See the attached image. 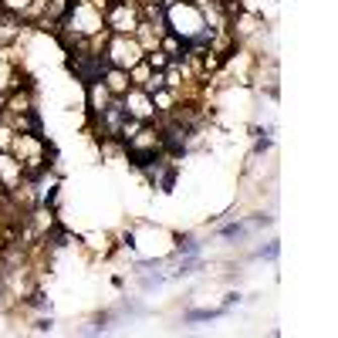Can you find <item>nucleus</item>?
Segmentation results:
<instances>
[{
	"label": "nucleus",
	"instance_id": "obj_1",
	"mask_svg": "<svg viewBox=\"0 0 338 338\" xmlns=\"http://www.w3.org/2000/svg\"><path fill=\"white\" fill-rule=\"evenodd\" d=\"M68 68H71V71H75V75H78V78L91 88V85L108 71V58H105V54H91V58L88 54H75V58H68Z\"/></svg>",
	"mask_w": 338,
	"mask_h": 338
},
{
	"label": "nucleus",
	"instance_id": "obj_2",
	"mask_svg": "<svg viewBox=\"0 0 338 338\" xmlns=\"http://www.w3.org/2000/svg\"><path fill=\"white\" fill-rule=\"evenodd\" d=\"M68 14V0H54L51 4V17H65Z\"/></svg>",
	"mask_w": 338,
	"mask_h": 338
},
{
	"label": "nucleus",
	"instance_id": "obj_3",
	"mask_svg": "<svg viewBox=\"0 0 338 338\" xmlns=\"http://www.w3.org/2000/svg\"><path fill=\"white\" fill-rule=\"evenodd\" d=\"M260 257H277V244H270L267 250H260Z\"/></svg>",
	"mask_w": 338,
	"mask_h": 338
}]
</instances>
